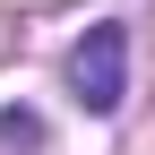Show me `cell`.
<instances>
[{
	"label": "cell",
	"mask_w": 155,
	"mask_h": 155,
	"mask_svg": "<svg viewBox=\"0 0 155 155\" xmlns=\"http://www.w3.org/2000/svg\"><path fill=\"white\" fill-rule=\"evenodd\" d=\"M0 147H43V121H35V112H0Z\"/></svg>",
	"instance_id": "7a4b0ae2"
},
{
	"label": "cell",
	"mask_w": 155,
	"mask_h": 155,
	"mask_svg": "<svg viewBox=\"0 0 155 155\" xmlns=\"http://www.w3.org/2000/svg\"><path fill=\"white\" fill-rule=\"evenodd\" d=\"M69 95L86 112H121V95H129V35L112 26V17L69 43Z\"/></svg>",
	"instance_id": "6da1fadb"
}]
</instances>
